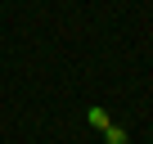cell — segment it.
Returning <instances> with one entry per match:
<instances>
[{
	"instance_id": "6da1fadb",
	"label": "cell",
	"mask_w": 153,
	"mask_h": 144,
	"mask_svg": "<svg viewBox=\"0 0 153 144\" xmlns=\"http://www.w3.org/2000/svg\"><path fill=\"white\" fill-rule=\"evenodd\" d=\"M86 122H90L95 131H104V126H108V108H86Z\"/></svg>"
},
{
	"instance_id": "7a4b0ae2",
	"label": "cell",
	"mask_w": 153,
	"mask_h": 144,
	"mask_svg": "<svg viewBox=\"0 0 153 144\" xmlns=\"http://www.w3.org/2000/svg\"><path fill=\"white\" fill-rule=\"evenodd\" d=\"M104 135H108V144H131V140H126V126H117V122H108Z\"/></svg>"
}]
</instances>
